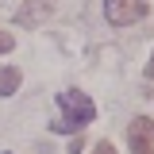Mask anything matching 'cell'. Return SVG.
Here are the masks:
<instances>
[{"label": "cell", "instance_id": "5", "mask_svg": "<svg viewBox=\"0 0 154 154\" xmlns=\"http://www.w3.org/2000/svg\"><path fill=\"white\" fill-rule=\"evenodd\" d=\"M19 89V69L16 66H4L0 69V96H12Z\"/></svg>", "mask_w": 154, "mask_h": 154}, {"label": "cell", "instance_id": "8", "mask_svg": "<svg viewBox=\"0 0 154 154\" xmlns=\"http://www.w3.org/2000/svg\"><path fill=\"white\" fill-rule=\"evenodd\" d=\"M146 73H150V81H154V58H150V69H146Z\"/></svg>", "mask_w": 154, "mask_h": 154}, {"label": "cell", "instance_id": "3", "mask_svg": "<svg viewBox=\"0 0 154 154\" xmlns=\"http://www.w3.org/2000/svg\"><path fill=\"white\" fill-rule=\"evenodd\" d=\"M127 143H131V154H154V119H146V116L131 119Z\"/></svg>", "mask_w": 154, "mask_h": 154}, {"label": "cell", "instance_id": "2", "mask_svg": "<svg viewBox=\"0 0 154 154\" xmlns=\"http://www.w3.org/2000/svg\"><path fill=\"white\" fill-rule=\"evenodd\" d=\"M104 16L116 27H127V23H139L146 16V0H104Z\"/></svg>", "mask_w": 154, "mask_h": 154}, {"label": "cell", "instance_id": "1", "mask_svg": "<svg viewBox=\"0 0 154 154\" xmlns=\"http://www.w3.org/2000/svg\"><path fill=\"white\" fill-rule=\"evenodd\" d=\"M58 108H62V119L50 123L58 135H73V131H81L85 123H93V119H96V104L89 100V93H77V89L58 93Z\"/></svg>", "mask_w": 154, "mask_h": 154}, {"label": "cell", "instance_id": "4", "mask_svg": "<svg viewBox=\"0 0 154 154\" xmlns=\"http://www.w3.org/2000/svg\"><path fill=\"white\" fill-rule=\"evenodd\" d=\"M50 8H54V0H27V4L16 12V23H23V27H35V23H42V19L50 16Z\"/></svg>", "mask_w": 154, "mask_h": 154}, {"label": "cell", "instance_id": "7", "mask_svg": "<svg viewBox=\"0 0 154 154\" xmlns=\"http://www.w3.org/2000/svg\"><path fill=\"white\" fill-rule=\"evenodd\" d=\"M93 154H116V146L108 143V139H104V143H96V150H93Z\"/></svg>", "mask_w": 154, "mask_h": 154}, {"label": "cell", "instance_id": "6", "mask_svg": "<svg viewBox=\"0 0 154 154\" xmlns=\"http://www.w3.org/2000/svg\"><path fill=\"white\" fill-rule=\"evenodd\" d=\"M12 46H16V38L8 35V31H0V54H8V50H12Z\"/></svg>", "mask_w": 154, "mask_h": 154}]
</instances>
